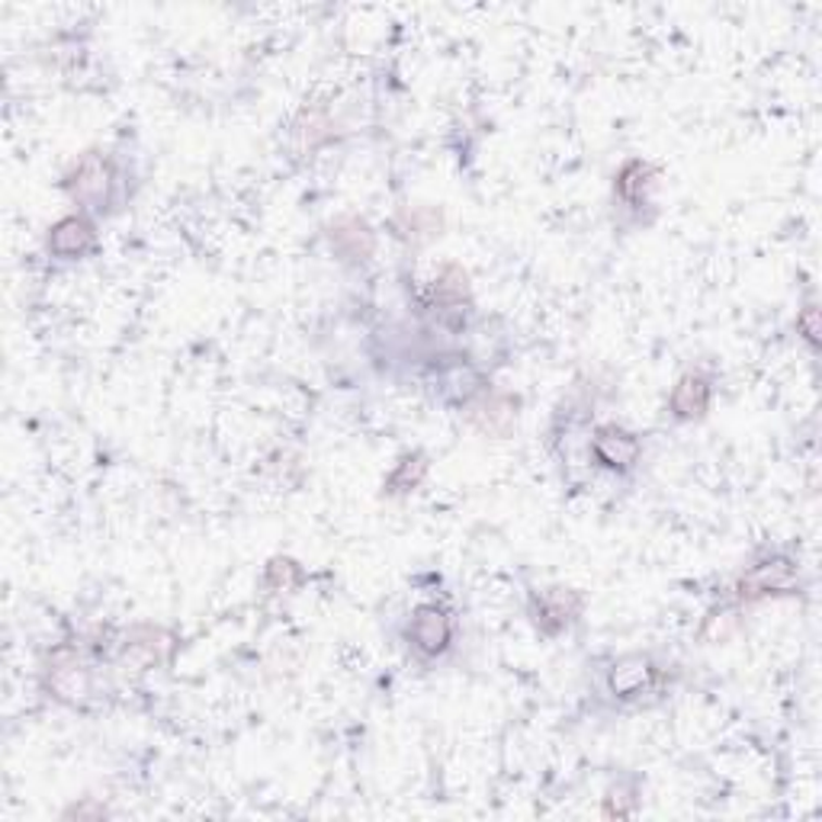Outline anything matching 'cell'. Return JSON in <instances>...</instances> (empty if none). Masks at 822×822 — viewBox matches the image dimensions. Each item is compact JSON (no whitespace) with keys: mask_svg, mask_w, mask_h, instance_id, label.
<instances>
[{"mask_svg":"<svg viewBox=\"0 0 822 822\" xmlns=\"http://www.w3.org/2000/svg\"><path fill=\"white\" fill-rule=\"evenodd\" d=\"M46 685L59 700L77 703L90 694V669L74 652H55L46 669Z\"/></svg>","mask_w":822,"mask_h":822,"instance_id":"3","label":"cell"},{"mask_svg":"<svg viewBox=\"0 0 822 822\" xmlns=\"http://www.w3.org/2000/svg\"><path fill=\"white\" fill-rule=\"evenodd\" d=\"M646 184H649V167H646L643 161H630V164L620 171V177H616V190H620V197L630 200V203H639Z\"/></svg>","mask_w":822,"mask_h":822,"instance_id":"13","label":"cell"},{"mask_svg":"<svg viewBox=\"0 0 822 822\" xmlns=\"http://www.w3.org/2000/svg\"><path fill=\"white\" fill-rule=\"evenodd\" d=\"M267 582H271V588H283V591H289L296 582H299V569H296V562H289V559H274L271 562V569H267Z\"/></svg>","mask_w":822,"mask_h":822,"instance_id":"14","label":"cell"},{"mask_svg":"<svg viewBox=\"0 0 822 822\" xmlns=\"http://www.w3.org/2000/svg\"><path fill=\"white\" fill-rule=\"evenodd\" d=\"M639 453H643V447H639L636 434H630V431H623V427H614V424L598 427L595 437H591V457H595L605 470L623 473V470L636 466Z\"/></svg>","mask_w":822,"mask_h":822,"instance_id":"2","label":"cell"},{"mask_svg":"<svg viewBox=\"0 0 822 822\" xmlns=\"http://www.w3.org/2000/svg\"><path fill=\"white\" fill-rule=\"evenodd\" d=\"M94 245H97V232L84 215H65L49 228V251L55 258H65V261L84 258L87 251H94Z\"/></svg>","mask_w":822,"mask_h":822,"instance_id":"5","label":"cell"},{"mask_svg":"<svg viewBox=\"0 0 822 822\" xmlns=\"http://www.w3.org/2000/svg\"><path fill=\"white\" fill-rule=\"evenodd\" d=\"M710 396H713V386L707 376L700 373H687L678 379V386L672 389V411L678 418H700L703 411L710 409Z\"/></svg>","mask_w":822,"mask_h":822,"instance_id":"7","label":"cell"},{"mask_svg":"<svg viewBox=\"0 0 822 822\" xmlns=\"http://www.w3.org/2000/svg\"><path fill=\"white\" fill-rule=\"evenodd\" d=\"M409 636L418 652H424V656H440V652L450 646L453 623H450L447 611H440V608H434V605H424V608H418L414 616H411Z\"/></svg>","mask_w":822,"mask_h":822,"instance_id":"4","label":"cell"},{"mask_svg":"<svg viewBox=\"0 0 822 822\" xmlns=\"http://www.w3.org/2000/svg\"><path fill=\"white\" fill-rule=\"evenodd\" d=\"M652 678H656V669L649 659L626 656V659L614 662V669H611V690L616 697H636L652 685Z\"/></svg>","mask_w":822,"mask_h":822,"instance_id":"8","label":"cell"},{"mask_svg":"<svg viewBox=\"0 0 822 822\" xmlns=\"http://www.w3.org/2000/svg\"><path fill=\"white\" fill-rule=\"evenodd\" d=\"M797 328L804 332V338H807V341H817V309H813V306H807V309L800 312Z\"/></svg>","mask_w":822,"mask_h":822,"instance_id":"15","label":"cell"},{"mask_svg":"<svg viewBox=\"0 0 822 822\" xmlns=\"http://www.w3.org/2000/svg\"><path fill=\"white\" fill-rule=\"evenodd\" d=\"M466 296V274L460 267H447L444 274L434 279V299L444 306H460Z\"/></svg>","mask_w":822,"mask_h":822,"instance_id":"12","label":"cell"},{"mask_svg":"<svg viewBox=\"0 0 822 822\" xmlns=\"http://www.w3.org/2000/svg\"><path fill=\"white\" fill-rule=\"evenodd\" d=\"M575 608H578V598L572 591H562V588L544 591L537 598V623H540V630L559 633L569 623V616L575 614Z\"/></svg>","mask_w":822,"mask_h":822,"instance_id":"10","label":"cell"},{"mask_svg":"<svg viewBox=\"0 0 822 822\" xmlns=\"http://www.w3.org/2000/svg\"><path fill=\"white\" fill-rule=\"evenodd\" d=\"M797 585V572L790 562L774 559L764 565H755L752 572L743 575L739 582V598H764V595H787Z\"/></svg>","mask_w":822,"mask_h":822,"instance_id":"6","label":"cell"},{"mask_svg":"<svg viewBox=\"0 0 822 822\" xmlns=\"http://www.w3.org/2000/svg\"><path fill=\"white\" fill-rule=\"evenodd\" d=\"M332 245L347 258H370L373 251V232L366 228L363 219H338L332 228Z\"/></svg>","mask_w":822,"mask_h":822,"instance_id":"9","label":"cell"},{"mask_svg":"<svg viewBox=\"0 0 822 822\" xmlns=\"http://www.w3.org/2000/svg\"><path fill=\"white\" fill-rule=\"evenodd\" d=\"M65 190L80 205H100L110 200L113 190V164L100 151H87L65 177Z\"/></svg>","mask_w":822,"mask_h":822,"instance_id":"1","label":"cell"},{"mask_svg":"<svg viewBox=\"0 0 822 822\" xmlns=\"http://www.w3.org/2000/svg\"><path fill=\"white\" fill-rule=\"evenodd\" d=\"M473 421L485 434H508V427L514 424V406L511 399H485L479 409L473 411Z\"/></svg>","mask_w":822,"mask_h":822,"instance_id":"11","label":"cell"}]
</instances>
